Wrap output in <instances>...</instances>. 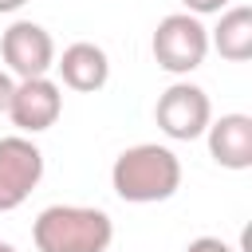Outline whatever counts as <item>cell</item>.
Returning a JSON list of instances; mask_svg holds the SVG:
<instances>
[{"label": "cell", "mask_w": 252, "mask_h": 252, "mask_svg": "<svg viewBox=\"0 0 252 252\" xmlns=\"http://www.w3.org/2000/svg\"><path fill=\"white\" fill-rule=\"evenodd\" d=\"M205 142H209V158L220 165V169H252V118L248 114H220L209 122L205 130Z\"/></svg>", "instance_id": "8"}, {"label": "cell", "mask_w": 252, "mask_h": 252, "mask_svg": "<svg viewBox=\"0 0 252 252\" xmlns=\"http://www.w3.org/2000/svg\"><path fill=\"white\" fill-rule=\"evenodd\" d=\"M32 240L39 252H106L114 220L91 205H47L32 224Z\"/></svg>", "instance_id": "2"}, {"label": "cell", "mask_w": 252, "mask_h": 252, "mask_svg": "<svg viewBox=\"0 0 252 252\" xmlns=\"http://www.w3.org/2000/svg\"><path fill=\"white\" fill-rule=\"evenodd\" d=\"M28 0H0V12H20Z\"/></svg>", "instance_id": "14"}, {"label": "cell", "mask_w": 252, "mask_h": 252, "mask_svg": "<svg viewBox=\"0 0 252 252\" xmlns=\"http://www.w3.org/2000/svg\"><path fill=\"white\" fill-rule=\"evenodd\" d=\"M110 185L130 205H158L181 189V158L169 146L138 142L122 150L110 165Z\"/></svg>", "instance_id": "1"}, {"label": "cell", "mask_w": 252, "mask_h": 252, "mask_svg": "<svg viewBox=\"0 0 252 252\" xmlns=\"http://www.w3.org/2000/svg\"><path fill=\"white\" fill-rule=\"evenodd\" d=\"M63 114V91L55 79L35 75V79H16L12 87V102H8V118L20 134H43L59 122Z\"/></svg>", "instance_id": "6"}, {"label": "cell", "mask_w": 252, "mask_h": 252, "mask_svg": "<svg viewBox=\"0 0 252 252\" xmlns=\"http://www.w3.org/2000/svg\"><path fill=\"white\" fill-rule=\"evenodd\" d=\"M154 122H158V130L165 138L193 142V138H205V130L213 122V102L197 83H173V87H165L158 94Z\"/></svg>", "instance_id": "4"}, {"label": "cell", "mask_w": 252, "mask_h": 252, "mask_svg": "<svg viewBox=\"0 0 252 252\" xmlns=\"http://www.w3.org/2000/svg\"><path fill=\"white\" fill-rule=\"evenodd\" d=\"M55 71H59L63 87H71L79 94H94L110 83V59L91 39H79V43L63 47V55H55Z\"/></svg>", "instance_id": "9"}, {"label": "cell", "mask_w": 252, "mask_h": 252, "mask_svg": "<svg viewBox=\"0 0 252 252\" xmlns=\"http://www.w3.org/2000/svg\"><path fill=\"white\" fill-rule=\"evenodd\" d=\"M43 181V150L28 134L0 138V213L20 209Z\"/></svg>", "instance_id": "5"}, {"label": "cell", "mask_w": 252, "mask_h": 252, "mask_svg": "<svg viewBox=\"0 0 252 252\" xmlns=\"http://www.w3.org/2000/svg\"><path fill=\"white\" fill-rule=\"evenodd\" d=\"M12 87H16V79H12L8 71H0V114H8V102H12Z\"/></svg>", "instance_id": "13"}, {"label": "cell", "mask_w": 252, "mask_h": 252, "mask_svg": "<svg viewBox=\"0 0 252 252\" xmlns=\"http://www.w3.org/2000/svg\"><path fill=\"white\" fill-rule=\"evenodd\" d=\"M185 252H236V248H228L220 236H197L185 244Z\"/></svg>", "instance_id": "12"}, {"label": "cell", "mask_w": 252, "mask_h": 252, "mask_svg": "<svg viewBox=\"0 0 252 252\" xmlns=\"http://www.w3.org/2000/svg\"><path fill=\"white\" fill-rule=\"evenodd\" d=\"M209 51H217L228 63L252 59V8L248 4H228L209 32Z\"/></svg>", "instance_id": "10"}, {"label": "cell", "mask_w": 252, "mask_h": 252, "mask_svg": "<svg viewBox=\"0 0 252 252\" xmlns=\"http://www.w3.org/2000/svg\"><path fill=\"white\" fill-rule=\"evenodd\" d=\"M0 55L8 63V75L16 79H35L47 75L55 67V39L43 24L32 20H16L4 35H0Z\"/></svg>", "instance_id": "7"}, {"label": "cell", "mask_w": 252, "mask_h": 252, "mask_svg": "<svg viewBox=\"0 0 252 252\" xmlns=\"http://www.w3.org/2000/svg\"><path fill=\"white\" fill-rule=\"evenodd\" d=\"M0 252H16V248H12V244H8V240H0Z\"/></svg>", "instance_id": "15"}, {"label": "cell", "mask_w": 252, "mask_h": 252, "mask_svg": "<svg viewBox=\"0 0 252 252\" xmlns=\"http://www.w3.org/2000/svg\"><path fill=\"white\" fill-rule=\"evenodd\" d=\"M154 63L169 75H189L205 63L209 55V28L201 24V16L189 12H169L158 20L154 39H150Z\"/></svg>", "instance_id": "3"}, {"label": "cell", "mask_w": 252, "mask_h": 252, "mask_svg": "<svg viewBox=\"0 0 252 252\" xmlns=\"http://www.w3.org/2000/svg\"><path fill=\"white\" fill-rule=\"evenodd\" d=\"M232 0H181V8L189 16H213V12H224Z\"/></svg>", "instance_id": "11"}]
</instances>
